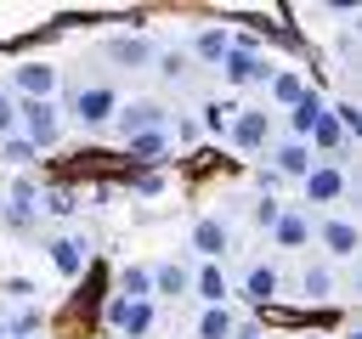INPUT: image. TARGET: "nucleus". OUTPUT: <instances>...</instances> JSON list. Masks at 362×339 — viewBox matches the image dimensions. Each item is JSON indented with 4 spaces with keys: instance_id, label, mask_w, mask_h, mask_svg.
Wrapping results in <instances>:
<instances>
[{
    "instance_id": "6e6552de",
    "label": "nucleus",
    "mask_w": 362,
    "mask_h": 339,
    "mask_svg": "<svg viewBox=\"0 0 362 339\" xmlns=\"http://www.w3.org/2000/svg\"><path fill=\"white\" fill-rule=\"evenodd\" d=\"M192 249H198L204 260H221V254L232 249V226H226L221 215H204V220L192 226Z\"/></svg>"
},
{
    "instance_id": "9b49d317",
    "label": "nucleus",
    "mask_w": 362,
    "mask_h": 339,
    "mask_svg": "<svg viewBox=\"0 0 362 339\" xmlns=\"http://www.w3.org/2000/svg\"><path fill=\"white\" fill-rule=\"evenodd\" d=\"M277 288H283L277 266H249V271H243V299H255V305H272V299H277Z\"/></svg>"
},
{
    "instance_id": "f704fd0d",
    "label": "nucleus",
    "mask_w": 362,
    "mask_h": 339,
    "mask_svg": "<svg viewBox=\"0 0 362 339\" xmlns=\"http://www.w3.org/2000/svg\"><path fill=\"white\" fill-rule=\"evenodd\" d=\"M305 339H328V333H305Z\"/></svg>"
},
{
    "instance_id": "2eb2a0df",
    "label": "nucleus",
    "mask_w": 362,
    "mask_h": 339,
    "mask_svg": "<svg viewBox=\"0 0 362 339\" xmlns=\"http://www.w3.org/2000/svg\"><path fill=\"white\" fill-rule=\"evenodd\" d=\"M124 153H130L136 164H158V158L170 153V130H153V136H130V141H124Z\"/></svg>"
},
{
    "instance_id": "cd10ccee",
    "label": "nucleus",
    "mask_w": 362,
    "mask_h": 339,
    "mask_svg": "<svg viewBox=\"0 0 362 339\" xmlns=\"http://www.w3.org/2000/svg\"><path fill=\"white\" fill-rule=\"evenodd\" d=\"M40 322H45V316H40V305L28 299V305H23V311L6 322V339H28V333H40Z\"/></svg>"
},
{
    "instance_id": "2f4dec72",
    "label": "nucleus",
    "mask_w": 362,
    "mask_h": 339,
    "mask_svg": "<svg viewBox=\"0 0 362 339\" xmlns=\"http://www.w3.org/2000/svg\"><path fill=\"white\" fill-rule=\"evenodd\" d=\"M0 147H6V158H11V164H28V158H34V147H28L23 136H6Z\"/></svg>"
},
{
    "instance_id": "b1692460",
    "label": "nucleus",
    "mask_w": 362,
    "mask_h": 339,
    "mask_svg": "<svg viewBox=\"0 0 362 339\" xmlns=\"http://www.w3.org/2000/svg\"><path fill=\"white\" fill-rule=\"evenodd\" d=\"M322 243H328V254H356V226L351 220H328L322 226Z\"/></svg>"
},
{
    "instance_id": "aec40b11",
    "label": "nucleus",
    "mask_w": 362,
    "mask_h": 339,
    "mask_svg": "<svg viewBox=\"0 0 362 339\" xmlns=\"http://www.w3.org/2000/svg\"><path fill=\"white\" fill-rule=\"evenodd\" d=\"M119 299H153V271L147 266H124L119 271Z\"/></svg>"
},
{
    "instance_id": "a211bd4d",
    "label": "nucleus",
    "mask_w": 362,
    "mask_h": 339,
    "mask_svg": "<svg viewBox=\"0 0 362 339\" xmlns=\"http://www.w3.org/2000/svg\"><path fill=\"white\" fill-rule=\"evenodd\" d=\"M192 51H198V62H221V56L232 51V34H226V28H198Z\"/></svg>"
},
{
    "instance_id": "7ed1b4c3",
    "label": "nucleus",
    "mask_w": 362,
    "mask_h": 339,
    "mask_svg": "<svg viewBox=\"0 0 362 339\" xmlns=\"http://www.w3.org/2000/svg\"><path fill=\"white\" fill-rule=\"evenodd\" d=\"M113 113H119V96H113L107 85H85V90L74 96V119H79L85 130H102V124H113Z\"/></svg>"
},
{
    "instance_id": "c756f323",
    "label": "nucleus",
    "mask_w": 362,
    "mask_h": 339,
    "mask_svg": "<svg viewBox=\"0 0 362 339\" xmlns=\"http://www.w3.org/2000/svg\"><path fill=\"white\" fill-rule=\"evenodd\" d=\"M11 130H17V96H6V90H0V141H6Z\"/></svg>"
},
{
    "instance_id": "ddd939ff",
    "label": "nucleus",
    "mask_w": 362,
    "mask_h": 339,
    "mask_svg": "<svg viewBox=\"0 0 362 339\" xmlns=\"http://www.w3.org/2000/svg\"><path fill=\"white\" fill-rule=\"evenodd\" d=\"M322 113H328V102H322V96L305 85V96L294 102V119H288V124H294V141H305V136H311V124H317Z\"/></svg>"
},
{
    "instance_id": "393cba45",
    "label": "nucleus",
    "mask_w": 362,
    "mask_h": 339,
    "mask_svg": "<svg viewBox=\"0 0 362 339\" xmlns=\"http://www.w3.org/2000/svg\"><path fill=\"white\" fill-rule=\"evenodd\" d=\"M232 316H226V305H209L204 316H198V339H232Z\"/></svg>"
},
{
    "instance_id": "7c9ffc66",
    "label": "nucleus",
    "mask_w": 362,
    "mask_h": 339,
    "mask_svg": "<svg viewBox=\"0 0 362 339\" xmlns=\"http://www.w3.org/2000/svg\"><path fill=\"white\" fill-rule=\"evenodd\" d=\"M158 73H164V79H181V73H187V56H181V51H164V56H158Z\"/></svg>"
},
{
    "instance_id": "72a5a7b5",
    "label": "nucleus",
    "mask_w": 362,
    "mask_h": 339,
    "mask_svg": "<svg viewBox=\"0 0 362 339\" xmlns=\"http://www.w3.org/2000/svg\"><path fill=\"white\" fill-rule=\"evenodd\" d=\"M0 339H6V316H0Z\"/></svg>"
},
{
    "instance_id": "4be33fe9",
    "label": "nucleus",
    "mask_w": 362,
    "mask_h": 339,
    "mask_svg": "<svg viewBox=\"0 0 362 339\" xmlns=\"http://www.w3.org/2000/svg\"><path fill=\"white\" fill-rule=\"evenodd\" d=\"M107 56H113V62H124V68H141L153 51H147V40H136V34H119V40L107 45Z\"/></svg>"
},
{
    "instance_id": "5701e85b",
    "label": "nucleus",
    "mask_w": 362,
    "mask_h": 339,
    "mask_svg": "<svg viewBox=\"0 0 362 339\" xmlns=\"http://www.w3.org/2000/svg\"><path fill=\"white\" fill-rule=\"evenodd\" d=\"M305 141H311V147H322V153H339V147H345V130H339V119H334V113H322V119L311 124V136H305Z\"/></svg>"
},
{
    "instance_id": "c85d7f7f",
    "label": "nucleus",
    "mask_w": 362,
    "mask_h": 339,
    "mask_svg": "<svg viewBox=\"0 0 362 339\" xmlns=\"http://www.w3.org/2000/svg\"><path fill=\"white\" fill-rule=\"evenodd\" d=\"M40 209H45V215H74L79 198H74L68 186H51V192H40Z\"/></svg>"
},
{
    "instance_id": "412c9836",
    "label": "nucleus",
    "mask_w": 362,
    "mask_h": 339,
    "mask_svg": "<svg viewBox=\"0 0 362 339\" xmlns=\"http://www.w3.org/2000/svg\"><path fill=\"white\" fill-rule=\"evenodd\" d=\"M187 288H192V271H187V266L164 260V266L153 271V294H187Z\"/></svg>"
},
{
    "instance_id": "f257e3e1",
    "label": "nucleus",
    "mask_w": 362,
    "mask_h": 339,
    "mask_svg": "<svg viewBox=\"0 0 362 339\" xmlns=\"http://www.w3.org/2000/svg\"><path fill=\"white\" fill-rule=\"evenodd\" d=\"M113 130L130 141V136L170 130V119H164V107H158V102H119V113H113Z\"/></svg>"
},
{
    "instance_id": "f8f14e48",
    "label": "nucleus",
    "mask_w": 362,
    "mask_h": 339,
    "mask_svg": "<svg viewBox=\"0 0 362 339\" xmlns=\"http://www.w3.org/2000/svg\"><path fill=\"white\" fill-rule=\"evenodd\" d=\"M192 288H198V299H204V305H226V294H232V288H226L221 260H204V271L192 277Z\"/></svg>"
},
{
    "instance_id": "9d476101",
    "label": "nucleus",
    "mask_w": 362,
    "mask_h": 339,
    "mask_svg": "<svg viewBox=\"0 0 362 339\" xmlns=\"http://www.w3.org/2000/svg\"><path fill=\"white\" fill-rule=\"evenodd\" d=\"M45 249H51V266H57L62 277H79V271H85V254H90L85 237H51Z\"/></svg>"
},
{
    "instance_id": "473e14b6",
    "label": "nucleus",
    "mask_w": 362,
    "mask_h": 339,
    "mask_svg": "<svg viewBox=\"0 0 362 339\" xmlns=\"http://www.w3.org/2000/svg\"><path fill=\"white\" fill-rule=\"evenodd\" d=\"M277 215H283V203H272V198H260V203H255V220H260L266 232L277 226Z\"/></svg>"
},
{
    "instance_id": "1a4fd4ad",
    "label": "nucleus",
    "mask_w": 362,
    "mask_h": 339,
    "mask_svg": "<svg viewBox=\"0 0 362 339\" xmlns=\"http://www.w3.org/2000/svg\"><path fill=\"white\" fill-rule=\"evenodd\" d=\"M17 90H23V102H51L57 68H51V62H23V68H17Z\"/></svg>"
},
{
    "instance_id": "a878e982",
    "label": "nucleus",
    "mask_w": 362,
    "mask_h": 339,
    "mask_svg": "<svg viewBox=\"0 0 362 339\" xmlns=\"http://www.w3.org/2000/svg\"><path fill=\"white\" fill-rule=\"evenodd\" d=\"M232 113H238V102H221V96H215V102H204V130H209V136H226Z\"/></svg>"
},
{
    "instance_id": "bb28decb",
    "label": "nucleus",
    "mask_w": 362,
    "mask_h": 339,
    "mask_svg": "<svg viewBox=\"0 0 362 339\" xmlns=\"http://www.w3.org/2000/svg\"><path fill=\"white\" fill-rule=\"evenodd\" d=\"M300 288H305V299H334V271L328 266H311L300 277Z\"/></svg>"
},
{
    "instance_id": "39448f33",
    "label": "nucleus",
    "mask_w": 362,
    "mask_h": 339,
    "mask_svg": "<svg viewBox=\"0 0 362 339\" xmlns=\"http://www.w3.org/2000/svg\"><path fill=\"white\" fill-rule=\"evenodd\" d=\"M226 136H232L243 153H255V147H266V136H272V113H266V107H238L232 124H226Z\"/></svg>"
},
{
    "instance_id": "20e7f679",
    "label": "nucleus",
    "mask_w": 362,
    "mask_h": 339,
    "mask_svg": "<svg viewBox=\"0 0 362 339\" xmlns=\"http://www.w3.org/2000/svg\"><path fill=\"white\" fill-rule=\"evenodd\" d=\"M221 73H226L232 85H266V79H272V68H266V56H260L255 45H232V51L221 56Z\"/></svg>"
},
{
    "instance_id": "0eeeda50",
    "label": "nucleus",
    "mask_w": 362,
    "mask_h": 339,
    "mask_svg": "<svg viewBox=\"0 0 362 339\" xmlns=\"http://www.w3.org/2000/svg\"><path fill=\"white\" fill-rule=\"evenodd\" d=\"M300 181H305V198H311V203H334V198L345 192V170H339V164H311Z\"/></svg>"
},
{
    "instance_id": "4468645a",
    "label": "nucleus",
    "mask_w": 362,
    "mask_h": 339,
    "mask_svg": "<svg viewBox=\"0 0 362 339\" xmlns=\"http://www.w3.org/2000/svg\"><path fill=\"white\" fill-rule=\"evenodd\" d=\"M34 209H40V186H34V181H17V186H11V203H6V220H11V226H28Z\"/></svg>"
},
{
    "instance_id": "423d86ee",
    "label": "nucleus",
    "mask_w": 362,
    "mask_h": 339,
    "mask_svg": "<svg viewBox=\"0 0 362 339\" xmlns=\"http://www.w3.org/2000/svg\"><path fill=\"white\" fill-rule=\"evenodd\" d=\"M107 322H113L124 339H141V333L153 328V299H119V294H113V305H107Z\"/></svg>"
},
{
    "instance_id": "dca6fc26",
    "label": "nucleus",
    "mask_w": 362,
    "mask_h": 339,
    "mask_svg": "<svg viewBox=\"0 0 362 339\" xmlns=\"http://www.w3.org/2000/svg\"><path fill=\"white\" fill-rule=\"evenodd\" d=\"M266 85H272V102H283V107H294V102L305 96V79H300L294 68H272V79H266Z\"/></svg>"
},
{
    "instance_id": "6ab92c4d",
    "label": "nucleus",
    "mask_w": 362,
    "mask_h": 339,
    "mask_svg": "<svg viewBox=\"0 0 362 339\" xmlns=\"http://www.w3.org/2000/svg\"><path fill=\"white\" fill-rule=\"evenodd\" d=\"M272 170H277V175H305V170H311V147H305V141H283Z\"/></svg>"
},
{
    "instance_id": "f03ea898",
    "label": "nucleus",
    "mask_w": 362,
    "mask_h": 339,
    "mask_svg": "<svg viewBox=\"0 0 362 339\" xmlns=\"http://www.w3.org/2000/svg\"><path fill=\"white\" fill-rule=\"evenodd\" d=\"M17 124H23V141L40 153L57 141V102H17Z\"/></svg>"
},
{
    "instance_id": "c9c22d12",
    "label": "nucleus",
    "mask_w": 362,
    "mask_h": 339,
    "mask_svg": "<svg viewBox=\"0 0 362 339\" xmlns=\"http://www.w3.org/2000/svg\"><path fill=\"white\" fill-rule=\"evenodd\" d=\"M249 339H266V333H249Z\"/></svg>"
},
{
    "instance_id": "f3484780",
    "label": "nucleus",
    "mask_w": 362,
    "mask_h": 339,
    "mask_svg": "<svg viewBox=\"0 0 362 339\" xmlns=\"http://www.w3.org/2000/svg\"><path fill=\"white\" fill-rule=\"evenodd\" d=\"M272 232H277V243H283V249H300V243H305V237H311V220H305V215H300V209H283V215H277V226H272Z\"/></svg>"
}]
</instances>
